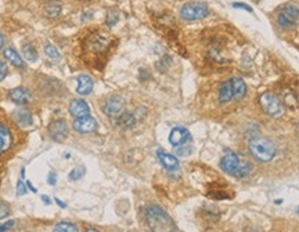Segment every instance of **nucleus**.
<instances>
[{
    "mask_svg": "<svg viewBox=\"0 0 299 232\" xmlns=\"http://www.w3.org/2000/svg\"><path fill=\"white\" fill-rule=\"evenodd\" d=\"M158 159L162 163V166L165 169L171 170V171H173V170H176L179 167V161H177L173 155L165 153V152L161 151V149L158 151Z\"/></svg>",
    "mask_w": 299,
    "mask_h": 232,
    "instance_id": "nucleus-17",
    "label": "nucleus"
},
{
    "mask_svg": "<svg viewBox=\"0 0 299 232\" xmlns=\"http://www.w3.org/2000/svg\"><path fill=\"white\" fill-rule=\"evenodd\" d=\"M46 13H47V16H49L50 18L58 17V16H60V13H61V6H60V4H57V3H52V4H49V6H47Z\"/></svg>",
    "mask_w": 299,
    "mask_h": 232,
    "instance_id": "nucleus-25",
    "label": "nucleus"
},
{
    "mask_svg": "<svg viewBox=\"0 0 299 232\" xmlns=\"http://www.w3.org/2000/svg\"><path fill=\"white\" fill-rule=\"evenodd\" d=\"M249 151L256 161L270 162L276 156V145L267 138H254L249 143Z\"/></svg>",
    "mask_w": 299,
    "mask_h": 232,
    "instance_id": "nucleus-3",
    "label": "nucleus"
},
{
    "mask_svg": "<svg viewBox=\"0 0 299 232\" xmlns=\"http://www.w3.org/2000/svg\"><path fill=\"white\" fill-rule=\"evenodd\" d=\"M70 114L75 116L76 119H79L83 116L90 115V108L88 105V102L83 99H73L70 104Z\"/></svg>",
    "mask_w": 299,
    "mask_h": 232,
    "instance_id": "nucleus-11",
    "label": "nucleus"
},
{
    "mask_svg": "<svg viewBox=\"0 0 299 232\" xmlns=\"http://www.w3.org/2000/svg\"><path fill=\"white\" fill-rule=\"evenodd\" d=\"M119 19V14L115 11V10H111V11H108V14H107V25H108L109 28H112L117 22H118Z\"/></svg>",
    "mask_w": 299,
    "mask_h": 232,
    "instance_id": "nucleus-26",
    "label": "nucleus"
},
{
    "mask_svg": "<svg viewBox=\"0 0 299 232\" xmlns=\"http://www.w3.org/2000/svg\"><path fill=\"white\" fill-rule=\"evenodd\" d=\"M136 125V117L135 115L125 112V114H121L117 119V126L122 127V129H132Z\"/></svg>",
    "mask_w": 299,
    "mask_h": 232,
    "instance_id": "nucleus-19",
    "label": "nucleus"
},
{
    "mask_svg": "<svg viewBox=\"0 0 299 232\" xmlns=\"http://www.w3.org/2000/svg\"><path fill=\"white\" fill-rule=\"evenodd\" d=\"M145 221L153 232H175V223L162 207L151 205L145 210Z\"/></svg>",
    "mask_w": 299,
    "mask_h": 232,
    "instance_id": "nucleus-1",
    "label": "nucleus"
},
{
    "mask_svg": "<svg viewBox=\"0 0 299 232\" xmlns=\"http://www.w3.org/2000/svg\"><path fill=\"white\" fill-rule=\"evenodd\" d=\"M17 191H18L19 195H25L27 194V188L24 187V182L22 181H19L18 185H17Z\"/></svg>",
    "mask_w": 299,
    "mask_h": 232,
    "instance_id": "nucleus-32",
    "label": "nucleus"
},
{
    "mask_svg": "<svg viewBox=\"0 0 299 232\" xmlns=\"http://www.w3.org/2000/svg\"><path fill=\"white\" fill-rule=\"evenodd\" d=\"M73 129H75L78 133L82 134L93 133V132L97 129V122H96V119L91 117V116H83V117H79V119H75Z\"/></svg>",
    "mask_w": 299,
    "mask_h": 232,
    "instance_id": "nucleus-8",
    "label": "nucleus"
},
{
    "mask_svg": "<svg viewBox=\"0 0 299 232\" xmlns=\"http://www.w3.org/2000/svg\"><path fill=\"white\" fill-rule=\"evenodd\" d=\"M76 82H78V87H76L78 94L88 96L91 90H93V84H94V83H93V79H91L89 75H81Z\"/></svg>",
    "mask_w": 299,
    "mask_h": 232,
    "instance_id": "nucleus-14",
    "label": "nucleus"
},
{
    "mask_svg": "<svg viewBox=\"0 0 299 232\" xmlns=\"http://www.w3.org/2000/svg\"><path fill=\"white\" fill-rule=\"evenodd\" d=\"M54 200L57 202V203H58V206H60V207H63V209H65V207H67V205H65V203H63V202H61L60 199H57V198H55Z\"/></svg>",
    "mask_w": 299,
    "mask_h": 232,
    "instance_id": "nucleus-36",
    "label": "nucleus"
},
{
    "mask_svg": "<svg viewBox=\"0 0 299 232\" xmlns=\"http://www.w3.org/2000/svg\"><path fill=\"white\" fill-rule=\"evenodd\" d=\"M282 102H284V105H287V107L294 108L298 105V99H297V96H295L294 93L285 91V93L282 94Z\"/></svg>",
    "mask_w": 299,
    "mask_h": 232,
    "instance_id": "nucleus-23",
    "label": "nucleus"
},
{
    "mask_svg": "<svg viewBox=\"0 0 299 232\" xmlns=\"http://www.w3.org/2000/svg\"><path fill=\"white\" fill-rule=\"evenodd\" d=\"M191 138L190 132L184 127H175L171 134H169V143L173 147H180L184 145Z\"/></svg>",
    "mask_w": 299,
    "mask_h": 232,
    "instance_id": "nucleus-10",
    "label": "nucleus"
},
{
    "mask_svg": "<svg viewBox=\"0 0 299 232\" xmlns=\"http://www.w3.org/2000/svg\"><path fill=\"white\" fill-rule=\"evenodd\" d=\"M53 232H78V227L72 223H60L55 225Z\"/></svg>",
    "mask_w": 299,
    "mask_h": 232,
    "instance_id": "nucleus-24",
    "label": "nucleus"
},
{
    "mask_svg": "<svg viewBox=\"0 0 299 232\" xmlns=\"http://www.w3.org/2000/svg\"><path fill=\"white\" fill-rule=\"evenodd\" d=\"M277 21L281 28H285V29L294 28L297 24H299V10L294 6L282 7L279 13Z\"/></svg>",
    "mask_w": 299,
    "mask_h": 232,
    "instance_id": "nucleus-6",
    "label": "nucleus"
},
{
    "mask_svg": "<svg viewBox=\"0 0 299 232\" xmlns=\"http://www.w3.org/2000/svg\"><path fill=\"white\" fill-rule=\"evenodd\" d=\"M83 1H89V0H83Z\"/></svg>",
    "mask_w": 299,
    "mask_h": 232,
    "instance_id": "nucleus-40",
    "label": "nucleus"
},
{
    "mask_svg": "<svg viewBox=\"0 0 299 232\" xmlns=\"http://www.w3.org/2000/svg\"><path fill=\"white\" fill-rule=\"evenodd\" d=\"M233 6H234V7H241V9L248 10V11H252V9H251L249 6H246V4H243V3H234Z\"/></svg>",
    "mask_w": 299,
    "mask_h": 232,
    "instance_id": "nucleus-35",
    "label": "nucleus"
},
{
    "mask_svg": "<svg viewBox=\"0 0 299 232\" xmlns=\"http://www.w3.org/2000/svg\"><path fill=\"white\" fill-rule=\"evenodd\" d=\"M231 99H233L231 84H230V82H226V83L222 84V87L219 90V101L222 104H225V102H229Z\"/></svg>",
    "mask_w": 299,
    "mask_h": 232,
    "instance_id": "nucleus-21",
    "label": "nucleus"
},
{
    "mask_svg": "<svg viewBox=\"0 0 299 232\" xmlns=\"http://www.w3.org/2000/svg\"><path fill=\"white\" fill-rule=\"evenodd\" d=\"M10 99H13L16 104H19V105H22V104H28L29 102V99H31V93H29V90L24 89V87H17V89H13L11 91H10Z\"/></svg>",
    "mask_w": 299,
    "mask_h": 232,
    "instance_id": "nucleus-12",
    "label": "nucleus"
},
{
    "mask_svg": "<svg viewBox=\"0 0 299 232\" xmlns=\"http://www.w3.org/2000/svg\"><path fill=\"white\" fill-rule=\"evenodd\" d=\"M14 119H16V122L21 127H29V126L32 125V115L27 109H18L14 114Z\"/></svg>",
    "mask_w": 299,
    "mask_h": 232,
    "instance_id": "nucleus-18",
    "label": "nucleus"
},
{
    "mask_svg": "<svg viewBox=\"0 0 299 232\" xmlns=\"http://www.w3.org/2000/svg\"><path fill=\"white\" fill-rule=\"evenodd\" d=\"M45 53L46 55H47L49 58H52V60H58V58H60V53H58V50L55 49L54 46L52 45L46 46Z\"/></svg>",
    "mask_w": 299,
    "mask_h": 232,
    "instance_id": "nucleus-27",
    "label": "nucleus"
},
{
    "mask_svg": "<svg viewBox=\"0 0 299 232\" xmlns=\"http://www.w3.org/2000/svg\"><path fill=\"white\" fill-rule=\"evenodd\" d=\"M176 153H177V155H180V156H186V155L191 153V147L186 145V144H184V145H180V147H177Z\"/></svg>",
    "mask_w": 299,
    "mask_h": 232,
    "instance_id": "nucleus-29",
    "label": "nucleus"
},
{
    "mask_svg": "<svg viewBox=\"0 0 299 232\" xmlns=\"http://www.w3.org/2000/svg\"><path fill=\"white\" fill-rule=\"evenodd\" d=\"M209 10L205 4L201 3H191V4H186L183 6V9L180 10V17L186 21H197V19H202V18L208 17Z\"/></svg>",
    "mask_w": 299,
    "mask_h": 232,
    "instance_id": "nucleus-5",
    "label": "nucleus"
},
{
    "mask_svg": "<svg viewBox=\"0 0 299 232\" xmlns=\"http://www.w3.org/2000/svg\"><path fill=\"white\" fill-rule=\"evenodd\" d=\"M298 213H299V210H298Z\"/></svg>",
    "mask_w": 299,
    "mask_h": 232,
    "instance_id": "nucleus-41",
    "label": "nucleus"
},
{
    "mask_svg": "<svg viewBox=\"0 0 299 232\" xmlns=\"http://www.w3.org/2000/svg\"><path fill=\"white\" fill-rule=\"evenodd\" d=\"M13 143V137L10 130L0 122V153L6 152L11 147Z\"/></svg>",
    "mask_w": 299,
    "mask_h": 232,
    "instance_id": "nucleus-16",
    "label": "nucleus"
},
{
    "mask_svg": "<svg viewBox=\"0 0 299 232\" xmlns=\"http://www.w3.org/2000/svg\"><path fill=\"white\" fill-rule=\"evenodd\" d=\"M55 174L54 173H50V174H49V177H47V181H49V184H50V185H55Z\"/></svg>",
    "mask_w": 299,
    "mask_h": 232,
    "instance_id": "nucleus-34",
    "label": "nucleus"
},
{
    "mask_svg": "<svg viewBox=\"0 0 299 232\" xmlns=\"http://www.w3.org/2000/svg\"><path fill=\"white\" fill-rule=\"evenodd\" d=\"M123 105H125V99H122V97H119V96H114V97H109L106 101V104L103 107V111H104L106 115L117 116L122 112Z\"/></svg>",
    "mask_w": 299,
    "mask_h": 232,
    "instance_id": "nucleus-9",
    "label": "nucleus"
},
{
    "mask_svg": "<svg viewBox=\"0 0 299 232\" xmlns=\"http://www.w3.org/2000/svg\"><path fill=\"white\" fill-rule=\"evenodd\" d=\"M86 232H99V231H97V230H94V228H88Z\"/></svg>",
    "mask_w": 299,
    "mask_h": 232,
    "instance_id": "nucleus-39",
    "label": "nucleus"
},
{
    "mask_svg": "<svg viewBox=\"0 0 299 232\" xmlns=\"http://www.w3.org/2000/svg\"><path fill=\"white\" fill-rule=\"evenodd\" d=\"M42 200L45 202L46 205H50V199H49V198H47V197H45V195L42 197Z\"/></svg>",
    "mask_w": 299,
    "mask_h": 232,
    "instance_id": "nucleus-37",
    "label": "nucleus"
},
{
    "mask_svg": "<svg viewBox=\"0 0 299 232\" xmlns=\"http://www.w3.org/2000/svg\"><path fill=\"white\" fill-rule=\"evenodd\" d=\"M261 105L263 111L272 117H280L284 114V107L281 104V101L272 93H264L261 96Z\"/></svg>",
    "mask_w": 299,
    "mask_h": 232,
    "instance_id": "nucleus-4",
    "label": "nucleus"
},
{
    "mask_svg": "<svg viewBox=\"0 0 299 232\" xmlns=\"http://www.w3.org/2000/svg\"><path fill=\"white\" fill-rule=\"evenodd\" d=\"M230 84H231V91H233V99H244L246 94V86H245L244 81L241 78H233L230 79Z\"/></svg>",
    "mask_w": 299,
    "mask_h": 232,
    "instance_id": "nucleus-13",
    "label": "nucleus"
},
{
    "mask_svg": "<svg viewBox=\"0 0 299 232\" xmlns=\"http://www.w3.org/2000/svg\"><path fill=\"white\" fill-rule=\"evenodd\" d=\"M4 57H6L14 66L24 68V65H25L24 61H22V58L19 57V54L17 53L16 50H13V49H6V50H4Z\"/></svg>",
    "mask_w": 299,
    "mask_h": 232,
    "instance_id": "nucleus-20",
    "label": "nucleus"
},
{
    "mask_svg": "<svg viewBox=\"0 0 299 232\" xmlns=\"http://www.w3.org/2000/svg\"><path fill=\"white\" fill-rule=\"evenodd\" d=\"M85 171H86V169L85 167H76V169H73L71 173H70V180L71 181H76V180H81L83 176H85Z\"/></svg>",
    "mask_w": 299,
    "mask_h": 232,
    "instance_id": "nucleus-28",
    "label": "nucleus"
},
{
    "mask_svg": "<svg viewBox=\"0 0 299 232\" xmlns=\"http://www.w3.org/2000/svg\"><path fill=\"white\" fill-rule=\"evenodd\" d=\"M220 167L223 169V171H226L227 174L234 176V177H245L251 171L249 162L243 159L237 153H227V155H225L222 162H220Z\"/></svg>",
    "mask_w": 299,
    "mask_h": 232,
    "instance_id": "nucleus-2",
    "label": "nucleus"
},
{
    "mask_svg": "<svg viewBox=\"0 0 299 232\" xmlns=\"http://www.w3.org/2000/svg\"><path fill=\"white\" fill-rule=\"evenodd\" d=\"M90 49L93 51H97V53H101V51H106L107 47L109 45V37L108 36L104 35H97L90 39Z\"/></svg>",
    "mask_w": 299,
    "mask_h": 232,
    "instance_id": "nucleus-15",
    "label": "nucleus"
},
{
    "mask_svg": "<svg viewBox=\"0 0 299 232\" xmlns=\"http://www.w3.org/2000/svg\"><path fill=\"white\" fill-rule=\"evenodd\" d=\"M9 213H10L9 207L6 205H3V203H0V220L6 218V217L9 215Z\"/></svg>",
    "mask_w": 299,
    "mask_h": 232,
    "instance_id": "nucleus-30",
    "label": "nucleus"
},
{
    "mask_svg": "<svg viewBox=\"0 0 299 232\" xmlns=\"http://www.w3.org/2000/svg\"><path fill=\"white\" fill-rule=\"evenodd\" d=\"M49 133L55 141H63L68 135V126L63 119H57L49 126Z\"/></svg>",
    "mask_w": 299,
    "mask_h": 232,
    "instance_id": "nucleus-7",
    "label": "nucleus"
},
{
    "mask_svg": "<svg viewBox=\"0 0 299 232\" xmlns=\"http://www.w3.org/2000/svg\"><path fill=\"white\" fill-rule=\"evenodd\" d=\"M3 45H4V39H3V35L0 33V47H3Z\"/></svg>",
    "mask_w": 299,
    "mask_h": 232,
    "instance_id": "nucleus-38",
    "label": "nucleus"
},
{
    "mask_svg": "<svg viewBox=\"0 0 299 232\" xmlns=\"http://www.w3.org/2000/svg\"><path fill=\"white\" fill-rule=\"evenodd\" d=\"M6 75H7V65L3 61H0V82L6 78Z\"/></svg>",
    "mask_w": 299,
    "mask_h": 232,
    "instance_id": "nucleus-31",
    "label": "nucleus"
},
{
    "mask_svg": "<svg viewBox=\"0 0 299 232\" xmlns=\"http://www.w3.org/2000/svg\"><path fill=\"white\" fill-rule=\"evenodd\" d=\"M14 225V221H9V223L3 224V225H0V232H4L7 231V230H10L11 227Z\"/></svg>",
    "mask_w": 299,
    "mask_h": 232,
    "instance_id": "nucleus-33",
    "label": "nucleus"
},
{
    "mask_svg": "<svg viewBox=\"0 0 299 232\" xmlns=\"http://www.w3.org/2000/svg\"><path fill=\"white\" fill-rule=\"evenodd\" d=\"M22 53H24V55H25V58H27L28 61H31V63H35L37 60V53L34 46L25 45L22 47Z\"/></svg>",
    "mask_w": 299,
    "mask_h": 232,
    "instance_id": "nucleus-22",
    "label": "nucleus"
}]
</instances>
